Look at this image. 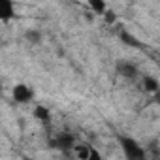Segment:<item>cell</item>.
<instances>
[{
    "label": "cell",
    "instance_id": "obj_1",
    "mask_svg": "<svg viewBox=\"0 0 160 160\" xmlns=\"http://www.w3.org/2000/svg\"><path fill=\"white\" fill-rule=\"evenodd\" d=\"M119 143H121L122 152H124L126 158H130V160H143V158H145V149H143L134 138H130V136H121V138H119Z\"/></svg>",
    "mask_w": 160,
    "mask_h": 160
},
{
    "label": "cell",
    "instance_id": "obj_2",
    "mask_svg": "<svg viewBox=\"0 0 160 160\" xmlns=\"http://www.w3.org/2000/svg\"><path fill=\"white\" fill-rule=\"evenodd\" d=\"M73 143H75V136L70 134V132H58V134H55V138L51 139V147H55V149H58V151H64V152L72 151Z\"/></svg>",
    "mask_w": 160,
    "mask_h": 160
},
{
    "label": "cell",
    "instance_id": "obj_3",
    "mask_svg": "<svg viewBox=\"0 0 160 160\" xmlns=\"http://www.w3.org/2000/svg\"><path fill=\"white\" fill-rule=\"evenodd\" d=\"M72 152H73L79 160H100V152H98L92 145H87V143H81V145H75V143H73Z\"/></svg>",
    "mask_w": 160,
    "mask_h": 160
},
{
    "label": "cell",
    "instance_id": "obj_4",
    "mask_svg": "<svg viewBox=\"0 0 160 160\" xmlns=\"http://www.w3.org/2000/svg\"><path fill=\"white\" fill-rule=\"evenodd\" d=\"M12 96L17 104H28V102L34 100V91L25 83H17L12 91Z\"/></svg>",
    "mask_w": 160,
    "mask_h": 160
},
{
    "label": "cell",
    "instance_id": "obj_5",
    "mask_svg": "<svg viewBox=\"0 0 160 160\" xmlns=\"http://www.w3.org/2000/svg\"><path fill=\"white\" fill-rule=\"evenodd\" d=\"M117 73L122 75V77H126V79H136L139 75V70L130 60H119L117 62Z\"/></svg>",
    "mask_w": 160,
    "mask_h": 160
},
{
    "label": "cell",
    "instance_id": "obj_6",
    "mask_svg": "<svg viewBox=\"0 0 160 160\" xmlns=\"http://www.w3.org/2000/svg\"><path fill=\"white\" fill-rule=\"evenodd\" d=\"M15 17L13 0H0V21H12Z\"/></svg>",
    "mask_w": 160,
    "mask_h": 160
},
{
    "label": "cell",
    "instance_id": "obj_7",
    "mask_svg": "<svg viewBox=\"0 0 160 160\" xmlns=\"http://www.w3.org/2000/svg\"><path fill=\"white\" fill-rule=\"evenodd\" d=\"M34 117H36L38 121L47 122V121L51 119V111H49L45 106H36V108H34Z\"/></svg>",
    "mask_w": 160,
    "mask_h": 160
},
{
    "label": "cell",
    "instance_id": "obj_8",
    "mask_svg": "<svg viewBox=\"0 0 160 160\" xmlns=\"http://www.w3.org/2000/svg\"><path fill=\"white\" fill-rule=\"evenodd\" d=\"M89 8H91L94 13L102 15V13L108 10V4H106V0H89Z\"/></svg>",
    "mask_w": 160,
    "mask_h": 160
},
{
    "label": "cell",
    "instance_id": "obj_9",
    "mask_svg": "<svg viewBox=\"0 0 160 160\" xmlns=\"http://www.w3.org/2000/svg\"><path fill=\"white\" fill-rule=\"evenodd\" d=\"M143 85H145L147 92H156L158 91V79L152 77V75H145L143 77Z\"/></svg>",
    "mask_w": 160,
    "mask_h": 160
},
{
    "label": "cell",
    "instance_id": "obj_10",
    "mask_svg": "<svg viewBox=\"0 0 160 160\" xmlns=\"http://www.w3.org/2000/svg\"><path fill=\"white\" fill-rule=\"evenodd\" d=\"M121 38H122V42L124 43H128V45H134V47H141V42H138L132 34H128V32H122L121 34Z\"/></svg>",
    "mask_w": 160,
    "mask_h": 160
},
{
    "label": "cell",
    "instance_id": "obj_11",
    "mask_svg": "<svg viewBox=\"0 0 160 160\" xmlns=\"http://www.w3.org/2000/svg\"><path fill=\"white\" fill-rule=\"evenodd\" d=\"M102 15L106 17V21H108L109 25H113V23L117 21V15H115V12H111V10H106V12H104Z\"/></svg>",
    "mask_w": 160,
    "mask_h": 160
},
{
    "label": "cell",
    "instance_id": "obj_12",
    "mask_svg": "<svg viewBox=\"0 0 160 160\" xmlns=\"http://www.w3.org/2000/svg\"><path fill=\"white\" fill-rule=\"evenodd\" d=\"M0 91H2V83H0Z\"/></svg>",
    "mask_w": 160,
    "mask_h": 160
}]
</instances>
